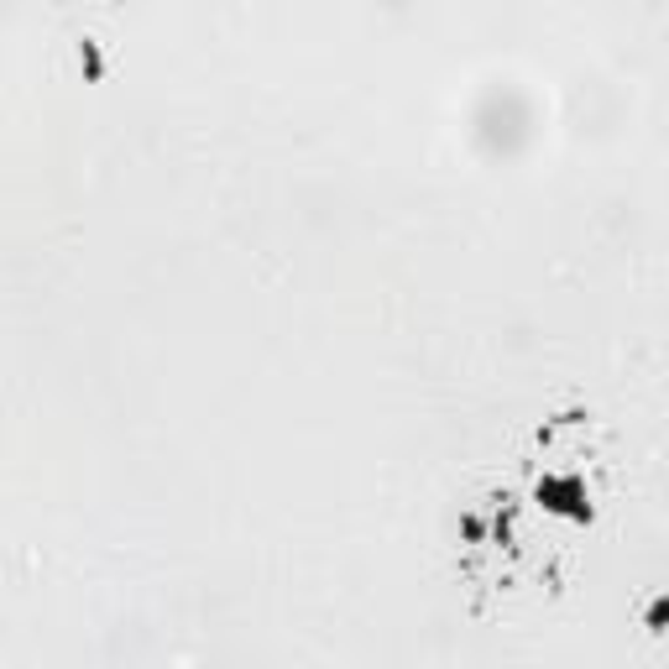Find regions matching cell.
<instances>
[{
	"label": "cell",
	"instance_id": "1",
	"mask_svg": "<svg viewBox=\"0 0 669 669\" xmlns=\"http://www.w3.org/2000/svg\"><path fill=\"white\" fill-rule=\"evenodd\" d=\"M534 502L544 513H560V518H591V487H586V471H544Z\"/></svg>",
	"mask_w": 669,
	"mask_h": 669
},
{
	"label": "cell",
	"instance_id": "2",
	"mask_svg": "<svg viewBox=\"0 0 669 669\" xmlns=\"http://www.w3.org/2000/svg\"><path fill=\"white\" fill-rule=\"evenodd\" d=\"M643 628L649 633H669V591H659L649 607H643Z\"/></svg>",
	"mask_w": 669,
	"mask_h": 669
},
{
	"label": "cell",
	"instance_id": "3",
	"mask_svg": "<svg viewBox=\"0 0 669 669\" xmlns=\"http://www.w3.org/2000/svg\"><path fill=\"white\" fill-rule=\"evenodd\" d=\"M79 68H84V79H100L105 74V58H100V48H95V42H79Z\"/></svg>",
	"mask_w": 669,
	"mask_h": 669
}]
</instances>
